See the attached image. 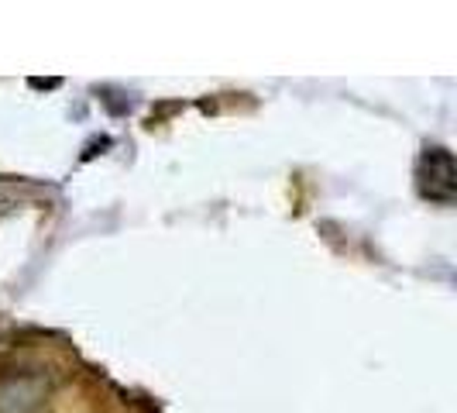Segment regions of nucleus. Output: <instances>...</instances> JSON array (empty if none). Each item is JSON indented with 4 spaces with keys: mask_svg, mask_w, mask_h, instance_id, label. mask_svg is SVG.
I'll return each instance as SVG.
<instances>
[{
    "mask_svg": "<svg viewBox=\"0 0 457 413\" xmlns=\"http://www.w3.org/2000/svg\"><path fill=\"white\" fill-rule=\"evenodd\" d=\"M416 186L420 197L430 204L451 206L457 200V165L444 145H427L416 162Z\"/></svg>",
    "mask_w": 457,
    "mask_h": 413,
    "instance_id": "f257e3e1",
    "label": "nucleus"
}]
</instances>
